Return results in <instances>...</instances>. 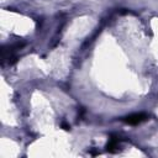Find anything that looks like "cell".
I'll return each instance as SVG.
<instances>
[{"label":"cell","instance_id":"cell-3","mask_svg":"<svg viewBox=\"0 0 158 158\" xmlns=\"http://www.w3.org/2000/svg\"><path fill=\"white\" fill-rule=\"evenodd\" d=\"M62 127H63L64 130H69V126H68V125H65V123H63V125H62Z\"/></svg>","mask_w":158,"mask_h":158},{"label":"cell","instance_id":"cell-1","mask_svg":"<svg viewBox=\"0 0 158 158\" xmlns=\"http://www.w3.org/2000/svg\"><path fill=\"white\" fill-rule=\"evenodd\" d=\"M146 118H147V115L143 112H139V114H132V115L126 116L123 118V121L128 125H138V123L143 122Z\"/></svg>","mask_w":158,"mask_h":158},{"label":"cell","instance_id":"cell-2","mask_svg":"<svg viewBox=\"0 0 158 158\" xmlns=\"http://www.w3.org/2000/svg\"><path fill=\"white\" fill-rule=\"evenodd\" d=\"M118 143H120V138H118V137H111V138L109 139L107 146H106L107 151L114 152V151H115V149L118 147Z\"/></svg>","mask_w":158,"mask_h":158}]
</instances>
